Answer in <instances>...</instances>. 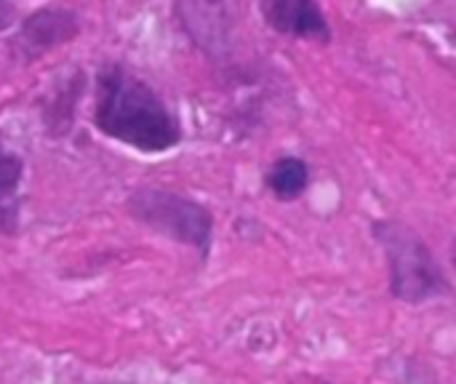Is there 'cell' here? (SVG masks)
Segmentation results:
<instances>
[{
	"label": "cell",
	"instance_id": "ba28073f",
	"mask_svg": "<svg viewBox=\"0 0 456 384\" xmlns=\"http://www.w3.org/2000/svg\"><path fill=\"white\" fill-rule=\"evenodd\" d=\"M19 182H21V160L0 144V233L13 227Z\"/></svg>",
	"mask_w": 456,
	"mask_h": 384
},
{
	"label": "cell",
	"instance_id": "9c48e42d",
	"mask_svg": "<svg viewBox=\"0 0 456 384\" xmlns=\"http://www.w3.org/2000/svg\"><path fill=\"white\" fill-rule=\"evenodd\" d=\"M11 24V8L5 0H0V29H5Z\"/></svg>",
	"mask_w": 456,
	"mask_h": 384
},
{
	"label": "cell",
	"instance_id": "5b68a950",
	"mask_svg": "<svg viewBox=\"0 0 456 384\" xmlns=\"http://www.w3.org/2000/svg\"><path fill=\"white\" fill-rule=\"evenodd\" d=\"M259 5L265 21L281 35L318 43L331 40L329 21L315 0H259Z\"/></svg>",
	"mask_w": 456,
	"mask_h": 384
},
{
	"label": "cell",
	"instance_id": "8992f818",
	"mask_svg": "<svg viewBox=\"0 0 456 384\" xmlns=\"http://www.w3.org/2000/svg\"><path fill=\"white\" fill-rule=\"evenodd\" d=\"M77 32V16L72 11H59V8H45L35 16H29L21 24V32L16 35V45L27 59L45 53L48 48L69 40Z\"/></svg>",
	"mask_w": 456,
	"mask_h": 384
},
{
	"label": "cell",
	"instance_id": "6da1fadb",
	"mask_svg": "<svg viewBox=\"0 0 456 384\" xmlns=\"http://www.w3.org/2000/svg\"><path fill=\"white\" fill-rule=\"evenodd\" d=\"M96 126L139 152H166L182 136L163 99L120 67H110L99 78Z\"/></svg>",
	"mask_w": 456,
	"mask_h": 384
},
{
	"label": "cell",
	"instance_id": "277c9868",
	"mask_svg": "<svg viewBox=\"0 0 456 384\" xmlns=\"http://www.w3.org/2000/svg\"><path fill=\"white\" fill-rule=\"evenodd\" d=\"M190 37L208 53L222 56L232 43V0H176Z\"/></svg>",
	"mask_w": 456,
	"mask_h": 384
},
{
	"label": "cell",
	"instance_id": "30bf717a",
	"mask_svg": "<svg viewBox=\"0 0 456 384\" xmlns=\"http://www.w3.org/2000/svg\"><path fill=\"white\" fill-rule=\"evenodd\" d=\"M452 265L456 267V238H454V243H452Z\"/></svg>",
	"mask_w": 456,
	"mask_h": 384
},
{
	"label": "cell",
	"instance_id": "8fae6325",
	"mask_svg": "<svg viewBox=\"0 0 456 384\" xmlns=\"http://www.w3.org/2000/svg\"><path fill=\"white\" fill-rule=\"evenodd\" d=\"M321 384H329V382H321Z\"/></svg>",
	"mask_w": 456,
	"mask_h": 384
},
{
	"label": "cell",
	"instance_id": "52a82bcc",
	"mask_svg": "<svg viewBox=\"0 0 456 384\" xmlns=\"http://www.w3.org/2000/svg\"><path fill=\"white\" fill-rule=\"evenodd\" d=\"M267 187L278 200L291 203V200H297V198H302L307 192V187H310V166L302 158H294V155L278 158L267 171Z\"/></svg>",
	"mask_w": 456,
	"mask_h": 384
},
{
	"label": "cell",
	"instance_id": "3957f363",
	"mask_svg": "<svg viewBox=\"0 0 456 384\" xmlns=\"http://www.w3.org/2000/svg\"><path fill=\"white\" fill-rule=\"evenodd\" d=\"M134 219L144 222L155 233L195 249L200 257L208 254L214 238V219L206 206L168 192V190H139L128 200Z\"/></svg>",
	"mask_w": 456,
	"mask_h": 384
},
{
	"label": "cell",
	"instance_id": "7a4b0ae2",
	"mask_svg": "<svg viewBox=\"0 0 456 384\" xmlns=\"http://www.w3.org/2000/svg\"><path fill=\"white\" fill-rule=\"evenodd\" d=\"M371 233L385 251L390 270V294L398 302L425 305L452 291V283L441 270L436 254L411 227L387 219L374 222Z\"/></svg>",
	"mask_w": 456,
	"mask_h": 384
}]
</instances>
